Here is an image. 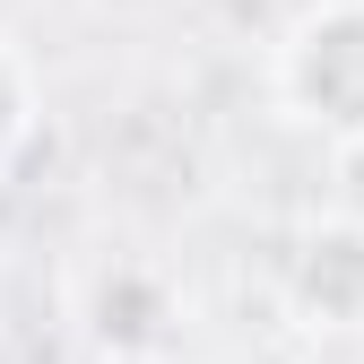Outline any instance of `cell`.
Segmentation results:
<instances>
[{"label": "cell", "mask_w": 364, "mask_h": 364, "mask_svg": "<svg viewBox=\"0 0 364 364\" xmlns=\"http://www.w3.org/2000/svg\"><path fill=\"white\" fill-rule=\"evenodd\" d=\"M287 122L321 130L338 148H364V0H321L278 35V61H269Z\"/></svg>", "instance_id": "cell-1"}, {"label": "cell", "mask_w": 364, "mask_h": 364, "mask_svg": "<svg viewBox=\"0 0 364 364\" xmlns=\"http://www.w3.org/2000/svg\"><path fill=\"white\" fill-rule=\"evenodd\" d=\"M173 321V304H165V278H148V269H113L105 295H96V338L113 355H148Z\"/></svg>", "instance_id": "cell-3"}, {"label": "cell", "mask_w": 364, "mask_h": 364, "mask_svg": "<svg viewBox=\"0 0 364 364\" xmlns=\"http://www.w3.org/2000/svg\"><path fill=\"white\" fill-rule=\"evenodd\" d=\"M287 312L304 330H364V225L321 217L287 252Z\"/></svg>", "instance_id": "cell-2"}, {"label": "cell", "mask_w": 364, "mask_h": 364, "mask_svg": "<svg viewBox=\"0 0 364 364\" xmlns=\"http://www.w3.org/2000/svg\"><path fill=\"white\" fill-rule=\"evenodd\" d=\"M26 130H35V78H26V61L9 43H0V165L26 148Z\"/></svg>", "instance_id": "cell-4"}]
</instances>
